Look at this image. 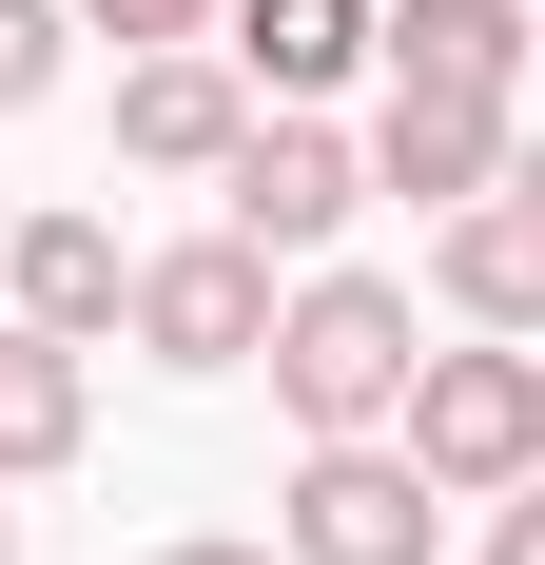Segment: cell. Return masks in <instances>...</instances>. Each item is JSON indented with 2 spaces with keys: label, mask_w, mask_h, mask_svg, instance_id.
Segmentation results:
<instances>
[{
  "label": "cell",
  "mask_w": 545,
  "mask_h": 565,
  "mask_svg": "<svg viewBox=\"0 0 545 565\" xmlns=\"http://www.w3.org/2000/svg\"><path fill=\"white\" fill-rule=\"evenodd\" d=\"M409 371H429V312H409V292L389 274H312V292H272V409H292V429H389V409H409Z\"/></svg>",
  "instance_id": "cell-1"
},
{
  "label": "cell",
  "mask_w": 545,
  "mask_h": 565,
  "mask_svg": "<svg viewBox=\"0 0 545 565\" xmlns=\"http://www.w3.org/2000/svg\"><path fill=\"white\" fill-rule=\"evenodd\" d=\"M389 449L429 468L448 508H506V488H545V351H526V332L429 351V371H409V409H389Z\"/></svg>",
  "instance_id": "cell-2"
},
{
  "label": "cell",
  "mask_w": 545,
  "mask_h": 565,
  "mask_svg": "<svg viewBox=\"0 0 545 565\" xmlns=\"http://www.w3.org/2000/svg\"><path fill=\"white\" fill-rule=\"evenodd\" d=\"M429 526H448L429 468L389 449V429H331V449L292 468V526H272V546L292 565H429Z\"/></svg>",
  "instance_id": "cell-3"
},
{
  "label": "cell",
  "mask_w": 545,
  "mask_h": 565,
  "mask_svg": "<svg viewBox=\"0 0 545 565\" xmlns=\"http://www.w3.org/2000/svg\"><path fill=\"white\" fill-rule=\"evenodd\" d=\"M117 332L157 351V371H254L272 351V254L254 234H175V254H137V312Z\"/></svg>",
  "instance_id": "cell-4"
},
{
  "label": "cell",
  "mask_w": 545,
  "mask_h": 565,
  "mask_svg": "<svg viewBox=\"0 0 545 565\" xmlns=\"http://www.w3.org/2000/svg\"><path fill=\"white\" fill-rule=\"evenodd\" d=\"M215 195H234V234H254V254H331V234L371 215V157H351V137H312V117H254V137L215 157Z\"/></svg>",
  "instance_id": "cell-5"
},
{
  "label": "cell",
  "mask_w": 545,
  "mask_h": 565,
  "mask_svg": "<svg viewBox=\"0 0 545 565\" xmlns=\"http://www.w3.org/2000/svg\"><path fill=\"white\" fill-rule=\"evenodd\" d=\"M371 195H429V215L506 195V98H468V78H389V117H371Z\"/></svg>",
  "instance_id": "cell-6"
},
{
  "label": "cell",
  "mask_w": 545,
  "mask_h": 565,
  "mask_svg": "<svg viewBox=\"0 0 545 565\" xmlns=\"http://www.w3.org/2000/svg\"><path fill=\"white\" fill-rule=\"evenodd\" d=\"M234 137H254V78H234L215 40H157L137 78H117V157L137 175H215Z\"/></svg>",
  "instance_id": "cell-7"
},
{
  "label": "cell",
  "mask_w": 545,
  "mask_h": 565,
  "mask_svg": "<svg viewBox=\"0 0 545 565\" xmlns=\"http://www.w3.org/2000/svg\"><path fill=\"white\" fill-rule=\"evenodd\" d=\"M0 292H20V332H78V351H98L117 312H137V254H117V215H20V234H0Z\"/></svg>",
  "instance_id": "cell-8"
},
{
  "label": "cell",
  "mask_w": 545,
  "mask_h": 565,
  "mask_svg": "<svg viewBox=\"0 0 545 565\" xmlns=\"http://www.w3.org/2000/svg\"><path fill=\"white\" fill-rule=\"evenodd\" d=\"M429 292L468 312V332H545V195H468V215H429Z\"/></svg>",
  "instance_id": "cell-9"
},
{
  "label": "cell",
  "mask_w": 545,
  "mask_h": 565,
  "mask_svg": "<svg viewBox=\"0 0 545 565\" xmlns=\"http://www.w3.org/2000/svg\"><path fill=\"white\" fill-rule=\"evenodd\" d=\"M371 58H389V78H468V98H526L545 20H526V0H371Z\"/></svg>",
  "instance_id": "cell-10"
},
{
  "label": "cell",
  "mask_w": 545,
  "mask_h": 565,
  "mask_svg": "<svg viewBox=\"0 0 545 565\" xmlns=\"http://www.w3.org/2000/svg\"><path fill=\"white\" fill-rule=\"evenodd\" d=\"M78 429H98L78 332H20V312H0V488H20V468H78Z\"/></svg>",
  "instance_id": "cell-11"
},
{
  "label": "cell",
  "mask_w": 545,
  "mask_h": 565,
  "mask_svg": "<svg viewBox=\"0 0 545 565\" xmlns=\"http://www.w3.org/2000/svg\"><path fill=\"white\" fill-rule=\"evenodd\" d=\"M234 78H254V98H331V78H351V58H371V0H234Z\"/></svg>",
  "instance_id": "cell-12"
},
{
  "label": "cell",
  "mask_w": 545,
  "mask_h": 565,
  "mask_svg": "<svg viewBox=\"0 0 545 565\" xmlns=\"http://www.w3.org/2000/svg\"><path fill=\"white\" fill-rule=\"evenodd\" d=\"M78 20H98V40H137V58H157V40H215L234 0H78Z\"/></svg>",
  "instance_id": "cell-13"
},
{
  "label": "cell",
  "mask_w": 545,
  "mask_h": 565,
  "mask_svg": "<svg viewBox=\"0 0 545 565\" xmlns=\"http://www.w3.org/2000/svg\"><path fill=\"white\" fill-rule=\"evenodd\" d=\"M40 78H58V0H0V117L40 98Z\"/></svg>",
  "instance_id": "cell-14"
},
{
  "label": "cell",
  "mask_w": 545,
  "mask_h": 565,
  "mask_svg": "<svg viewBox=\"0 0 545 565\" xmlns=\"http://www.w3.org/2000/svg\"><path fill=\"white\" fill-rule=\"evenodd\" d=\"M488 565H545V488H506V508H488Z\"/></svg>",
  "instance_id": "cell-15"
},
{
  "label": "cell",
  "mask_w": 545,
  "mask_h": 565,
  "mask_svg": "<svg viewBox=\"0 0 545 565\" xmlns=\"http://www.w3.org/2000/svg\"><path fill=\"white\" fill-rule=\"evenodd\" d=\"M157 565H292V546H157Z\"/></svg>",
  "instance_id": "cell-16"
},
{
  "label": "cell",
  "mask_w": 545,
  "mask_h": 565,
  "mask_svg": "<svg viewBox=\"0 0 545 565\" xmlns=\"http://www.w3.org/2000/svg\"><path fill=\"white\" fill-rule=\"evenodd\" d=\"M506 195H545V137H506Z\"/></svg>",
  "instance_id": "cell-17"
},
{
  "label": "cell",
  "mask_w": 545,
  "mask_h": 565,
  "mask_svg": "<svg viewBox=\"0 0 545 565\" xmlns=\"http://www.w3.org/2000/svg\"><path fill=\"white\" fill-rule=\"evenodd\" d=\"M0 565H20V526H0Z\"/></svg>",
  "instance_id": "cell-18"
},
{
  "label": "cell",
  "mask_w": 545,
  "mask_h": 565,
  "mask_svg": "<svg viewBox=\"0 0 545 565\" xmlns=\"http://www.w3.org/2000/svg\"><path fill=\"white\" fill-rule=\"evenodd\" d=\"M0 234H20V215H0Z\"/></svg>",
  "instance_id": "cell-19"
}]
</instances>
